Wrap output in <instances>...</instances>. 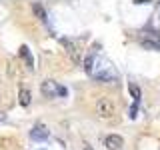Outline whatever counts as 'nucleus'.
I'll list each match as a JSON object with an SVG mask.
<instances>
[{
	"label": "nucleus",
	"instance_id": "1",
	"mask_svg": "<svg viewBox=\"0 0 160 150\" xmlns=\"http://www.w3.org/2000/svg\"><path fill=\"white\" fill-rule=\"evenodd\" d=\"M114 112H116V104H114L112 98H108V96L98 98V102H96V116L98 118L108 120L114 116Z\"/></svg>",
	"mask_w": 160,
	"mask_h": 150
},
{
	"label": "nucleus",
	"instance_id": "2",
	"mask_svg": "<svg viewBox=\"0 0 160 150\" xmlns=\"http://www.w3.org/2000/svg\"><path fill=\"white\" fill-rule=\"evenodd\" d=\"M94 68L92 70V74H90V76H94L96 80H116L118 78V74H116V70H114L112 66H110V64L106 62V60H102V62H96L94 64Z\"/></svg>",
	"mask_w": 160,
	"mask_h": 150
},
{
	"label": "nucleus",
	"instance_id": "3",
	"mask_svg": "<svg viewBox=\"0 0 160 150\" xmlns=\"http://www.w3.org/2000/svg\"><path fill=\"white\" fill-rule=\"evenodd\" d=\"M60 44L64 46V50L68 52V56L72 58V62L74 64H80L82 62V56H80V46H78V42H74V40H70V38H60Z\"/></svg>",
	"mask_w": 160,
	"mask_h": 150
},
{
	"label": "nucleus",
	"instance_id": "4",
	"mask_svg": "<svg viewBox=\"0 0 160 150\" xmlns=\"http://www.w3.org/2000/svg\"><path fill=\"white\" fill-rule=\"evenodd\" d=\"M140 44L144 48H158L160 46V36L154 30H146V32H140Z\"/></svg>",
	"mask_w": 160,
	"mask_h": 150
},
{
	"label": "nucleus",
	"instance_id": "5",
	"mask_svg": "<svg viewBox=\"0 0 160 150\" xmlns=\"http://www.w3.org/2000/svg\"><path fill=\"white\" fill-rule=\"evenodd\" d=\"M104 146L108 150H120L124 146V140H122V136H118V134H110V136L104 138Z\"/></svg>",
	"mask_w": 160,
	"mask_h": 150
},
{
	"label": "nucleus",
	"instance_id": "6",
	"mask_svg": "<svg viewBox=\"0 0 160 150\" xmlns=\"http://www.w3.org/2000/svg\"><path fill=\"white\" fill-rule=\"evenodd\" d=\"M48 136H50V132L44 124H36V126L30 130V138L32 140H48Z\"/></svg>",
	"mask_w": 160,
	"mask_h": 150
},
{
	"label": "nucleus",
	"instance_id": "7",
	"mask_svg": "<svg viewBox=\"0 0 160 150\" xmlns=\"http://www.w3.org/2000/svg\"><path fill=\"white\" fill-rule=\"evenodd\" d=\"M40 90H42V94L46 98H54L58 94V86H56V82H54V80H44Z\"/></svg>",
	"mask_w": 160,
	"mask_h": 150
},
{
	"label": "nucleus",
	"instance_id": "8",
	"mask_svg": "<svg viewBox=\"0 0 160 150\" xmlns=\"http://www.w3.org/2000/svg\"><path fill=\"white\" fill-rule=\"evenodd\" d=\"M84 70H86V74H92L94 70V52H90L86 58H84Z\"/></svg>",
	"mask_w": 160,
	"mask_h": 150
},
{
	"label": "nucleus",
	"instance_id": "9",
	"mask_svg": "<svg viewBox=\"0 0 160 150\" xmlns=\"http://www.w3.org/2000/svg\"><path fill=\"white\" fill-rule=\"evenodd\" d=\"M32 10H34V14H36V16L42 20V22H48V14L44 12V8L40 6V4H32Z\"/></svg>",
	"mask_w": 160,
	"mask_h": 150
},
{
	"label": "nucleus",
	"instance_id": "10",
	"mask_svg": "<svg viewBox=\"0 0 160 150\" xmlns=\"http://www.w3.org/2000/svg\"><path fill=\"white\" fill-rule=\"evenodd\" d=\"M20 104H22V106H28V104H30V92H28V88H20Z\"/></svg>",
	"mask_w": 160,
	"mask_h": 150
},
{
	"label": "nucleus",
	"instance_id": "11",
	"mask_svg": "<svg viewBox=\"0 0 160 150\" xmlns=\"http://www.w3.org/2000/svg\"><path fill=\"white\" fill-rule=\"evenodd\" d=\"M128 90H130V94H132V98H134V102H140V96H142V94H140V88L136 86V84H128Z\"/></svg>",
	"mask_w": 160,
	"mask_h": 150
},
{
	"label": "nucleus",
	"instance_id": "12",
	"mask_svg": "<svg viewBox=\"0 0 160 150\" xmlns=\"http://www.w3.org/2000/svg\"><path fill=\"white\" fill-rule=\"evenodd\" d=\"M20 56H22V58H26V64H28L30 68H32L34 60H32V56H30V52H28V46H20Z\"/></svg>",
	"mask_w": 160,
	"mask_h": 150
},
{
	"label": "nucleus",
	"instance_id": "13",
	"mask_svg": "<svg viewBox=\"0 0 160 150\" xmlns=\"http://www.w3.org/2000/svg\"><path fill=\"white\" fill-rule=\"evenodd\" d=\"M136 112H138V104H136V102H134V104H132V106H130V110H128V114H130V118H132V120H134V118H136Z\"/></svg>",
	"mask_w": 160,
	"mask_h": 150
},
{
	"label": "nucleus",
	"instance_id": "14",
	"mask_svg": "<svg viewBox=\"0 0 160 150\" xmlns=\"http://www.w3.org/2000/svg\"><path fill=\"white\" fill-rule=\"evenodd\" d=\"M66 94H68L66 86H58V94H56V96H66Z\"/></svg>",
	"mask_w": 160,
	"mask_h": 150
},
{
	"label": "nucleus",
	"instance_id": "15",
	"mask_svg": "<svg viewBox=\"0 0 160 150\" xmlns=\"http://www.w3.org/2000/svg\"><path fill=\"white\" fill-rule=\"evenodd\" d=\"M154 18H156V22H160V2L156 4V10H154Z\"/></svg>",
	"mask_w": 160,
	"mask_h": 150
},
{
	"label": "nucleus",
	"instance_id": "16",
	"mask_svg": "<svg viewBox=\"0 0 160 150\" xmlns=\"http://www.w3.org/2000/svg\"><path fill=\"white\" fill-rule=\"evenodd\" d=\"M4 118H6V116H4V112H0V120H4Z\"/></svg>",
	"mask_w": 160,
	"mask_h": 150
},
{
	"label": "nucleus",
	"instance_id": "17",
	"mask_svg": "<svg viewBox=\"0 0 160 150\" xmlns=\"http://www.w3.org/2000/svg\"><path fill=\"white\" fill-rule=\"evenodd\" d=\"M84 150H92V148H90V146H86V148H84Z\"/></svg>",
	"mask_w": 160,
	"mask_h": 150
}]
</instances>
